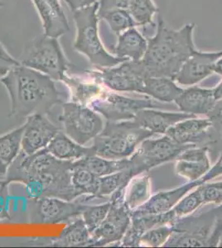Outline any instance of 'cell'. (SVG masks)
Instances as JSON below:
<instances>
[{"instance_id": "23", "label": "cell", "mask_w": 222, "mask_h": 248, "mask_svg": "<svg viewBox=\"0 0 222 248\" xmlns=\"http://www.w3.org/2000/svg\"><path fill=\"white\" fill-rule=\"evenodd\" d=\"M91 234L88 230L83 218H77L67 226L58 237L52 240L51 247L70 248L89 247Z\"/></svg>"}, {"instance_id": "34", "label": "cell", "mask_w": 222, "mask_h": 248, "mask_svg": "<svg viewBox=\"0 0 222 248\" xmlns=\"http://www.w3.org/2000/svg\"><path fill=\"white\" fill-rule=\"evenodd\" d=\"M203 204H204L203 195L198 187L197 190L186 196L183 200H180L171 210L173 212L175 217L177 218L191 214Z\"/></svg>"}, {"instance_id": "42", "label": "cell", "mask_w": 222, "mask_h": 248, "mask_svg": "<svg viewBox=\"0 0 222 248\" xmlns=\"http://www.w3.org/2000/svg\"><path fill=\"white\" fill-rule=\"evenodd\" d=\"M71 11L84 9L96 3V0H63Z\"/></svg>"}, {"instance_id": "24", "label": "cell", "mask_w": 222, "mask_h": 248, "mask_svg": "<svg viewBox=\"0 0 222 248\" xmlns=\"http://www.w3.org/2000/svg\"><path fill=\"white\" fill-rule=\"evenodd\" d=\"M73 163L76 166L87 169L97 177L111 175L131 167L130 158H124L120 160H110L96 155L82 158L73 161Z\"/></svg>"}, {"instance_id": "15", "label": "cell", "mask_w": 222, "mask_h": 248, "mask_svg": "<svg viewBox=\"0 0 222 248\" xmlns=\"http://www.w3.org/2000/svg\"><path fill=\"white\" fill-rule=\"evenodd\" d=\"M222 57V51L217 52L195 51L187 60L174 80L178 84L192 85L203 80L214 71V65Z\"/></svg>"}, {"instance_id": "31", "label": "cell", "mask_w": 222, "mask_h": 248, "mask_svg": "<svg viewBox=\"0 0 222 248\" xmlns=\"http://www.w3.org/2000/svg\"><path fill=\"white\" fill-rule=\"evenodd\" d=\"M99 18L104 20L114 33L120 35L131 28H135L137 23L130 15L128 9H115L98 13Z\"/></svg>"}, {"instance_id": "9", "label": "cell", "mask_w": 222, "mask_h": 248, "mask_svg": "<svg viewBox=\"0 0 222 248\" xmlns=\"http://www.w3.org/2000/svg\"><path fill=\"white\" fill-rule=\"evenodd\" d=\"M195 147L196 145L177 143L167 135L158 139H145L130 158V168L136 176L161 164L174 160L183 151Z\"/></svg>"}, {"instance_id": "36", "label": "cell", "mask_w": 222, "mask_h": 248, "mask_svg": "<svg viewBox=\"0 0 222 248\" xmlns=\"http://www.w3.org/2000/svg\"><path fill=\"white\" fill-rule=\"evenodd\" d=\"M198 187L202 192L204 204L207 203H222V181L217 183H203Z\"/></svg>"}, {"instance_id": "27", "label": "cell", "mask_w": 222, "mask_h": 248, "mask_svg": "<svg viewBox=\"0 0 222 248\" xmlns=\"http://www.w3.org/2000/svg\"><path fill=\"white\" fill-rule=\"evenodd\" d=\"M150 177L149 175H136L127 186L124 194V203L132 212L144 204L150 198Z\"/></svg>"}, {"instance_id": "41", "label": "cell", "mask_w": 222, "mask_h": 248, "mask_svg": "<svg viewBox=\"0 0 222 248\" xmlns=\"http://www.w3.org/2000/svg\"><path fill=\"white\" fill-rule=\"evenodd\" d=\"M221 175H222V152L221 153V155H220L219 159L216 165L213 166V167L210 168L207 173L205 175H203L199 181L201 184L206 183L207 181H211L214 178L217 177Z\"/></svg>"}, {"instance_id": "16", "label": "cell", "mask_w": 222, "mask_h": 248, "mask_svg": "<svg viewBox=\"0 0 222 248\" xmlns=\"http://www.w3.org/2000/svg\"><path fill=\"white\" fill-rule=\"evenodd\" d=\"M202 185L198 181L186 184L177 189L169 191L159 192L157 195L149 198L144 204L131 212V217H138L148 215H160L170 211L181 199L191 189Z\"/></svg>"}, {"instance_id": "10", "label": "cell", "mask_w": 222, "mask_h": 248, "mask_svg": "<svg viewBox=\"0 0 222 248\" xmlns=\"http://www.w3.org/2000/svg\"><path fill=\"white\" fill-rule=\"evenodd\" d=\"M91 71L105 87L116 92L142 93L144 79L148 77L141 60H128L113 67Z\"/></svg>"}, {"instance_id": "33", "label": "cell", "mask_w": 222, "mask_h": 248, "mask_svg": "<svg viewBox=\"0 0 222 248\" xmlns=\"http://www.w3.org/2000/svg\"><path fill=\"white\" fill-rule=\"evenodd\" d=\"M110 202L99 205H85L82 217L90 234L102 224L110 210Z\"/></svg>"}, {"instance_id": "28", "label": "cell", "mask_w": 222, "mask_h": 248, "mask_svg": "<svg viewBox=\"0 0 222 248\" xmlns=\"http://www.w3.org/2000/svg\"><path fill=\"white\" fill-rule=\"evenodd\" d=\"M135 176L134 172L130 167L111 175L99 177L98 189L95 199L112 195L118 189H126L127 186Z\"/></svg>"}, {"instance_id": "1", "label": "cell", "mask_w": 222, "mask_h": 248, "mask_svg": "<svg viewBox=\"0 0 222 248\" xmlns=\"http://www.w3.org/2000/svg\"><path fill=\"white\" fill-rule=\"evenodd\" d=\"M72 166L73 161L60 160L47 148L33 155H26L21 151L10 164L3 180L9 184H23L30 200L50 197L76 201L80 195L71 183Z\"/></svg>"}, {"instance_id": "5", "label": "cell", "mask_w": 222, "mask_h": 248, "mask_svg": "<svg viewBox=\"0 0 222 248\" xmlns=\"http://www.w3.org/2000/svg\"><path fill=\"white\" fill-rule=\"evenodd\" d=\"M99 3L73 12L76 38L73 49L87 57L97 68L113 67L128 61L109 53L102 45L98 32Z\"/></svg>"}, {"instance_id": "12", "label": "cell", "mask_w": 222, "mask_h": 248, "mask_svg": "<svg viewBox=\"0 0 222 248\" xmlns=\"http://www.w3.org/2000/svg\"><path fill=\"white\" fill-rule=\"evenodd\" d=\"M157 104L152 99H135L104 91L89 107L101 113L107 121L119 122L134 119L138 111L154 108Z\"/></svg>"}, {"instance_id": "38", "label": "cell", "mask_w": 222, "mask_h": 248, "mask_svg": "<svg viewBox=\"0 0 222 248\" xmlns=\"http://www.w3.org/2000/svg\"><path fill=\"white\" fill-rule=\"evenodd\" d=\"M19 65L20 62L12 57L0 43V78L5 77L9 71Z\"/></svg>"}, {"instance_id": "13", "label": "cell", "mask_w": 222, "mask_h": 248, "mask_svg": "<svg viewBox=\"0 0 222 248\" xmlns=\"http://www.w3.org/2000/svg\"><path fill=\"white\" fill-rule=\"evenodd\" d=\"M62 82L70 91V101L85 106H89L105 91L104 85L93 75L91 70L80 71L72 65Z\"/></svg>"}, {"instance_id": "17", "label": "cell", "mask_w": 222, "mask_h": 248, "mask_svg": "<svg viewBox=\"0 0 222 248\" xmlns=\"http://www.w3.org/2000/svg\"><path fill=\"white\" fill-rule=\"evenodd\" d=\"M212 127L210 119H185L171 126L166 134L181 145H196L208 139V130Z\"/></svg>"}, {"instance_id": "7", "label": "cell", "mask_w": 222, "mask_h": 248, "mask_svg": "<svg viewBox=\"0 0 222 248\" xmlns=\"http://www.w3.org/2000/svg\"><path fill=\"white\" fill-rule=\"evenodd\" d=\"M59 121L64 133L81 145L95 139L104 127L101 116L91 108L73 102H63Z\"/></svg>"}, {"instance_id": "14", "label": "cell", "mask_w": 222, "mask_h": 248, "mask_svg": "<svg viewBox=\"0 0 222 248\" xmlns=\"http://www.w3.org/2000/svg\"><path fill=\"white\" fill-rule=\"evenodd\" d=\"M23 125L22 152L26 155H33L46 148L61 131V127L42 114L29 116Z\"/></svg>"}, {"instance_id": "21", "label": "cell", "mask_w": 222, "mask_h": 248, "mask_svg": "<svg viewBox=\"0 0 222 248\" xmlns=\"http://www.w3.org/2000/svg\"><path fill=\"white\" fill-rule=\"evenodd\" d=\"M148 48V41L139 31L131 28L118 35V41L112 48L116 57L124 59L139 61L144 57Z\"/></svg>"}, {"instance_id": "22", "label": "cell", "mask_w": 222, "mask_h": 248, "mask_svg": "<svg viewBox=\"0 0 222 248\" xmlns=\"http://www.w3.org/2000/svg\"><path fill=\"white\" fill-rule=\"evenodd\" d=\"M51 155L63 161H75L96 155L93 147H86L70 139L62 130L46 147Z\"/></svg>"}, {"instance_id": "47", "label": "cell", "mask_w": 222, "mask_h": 248, "mask_svg": "<svg viewBox=\"0 0 222 248\" xmlns=\"http://www.w3.org/2000/svg\"><path fill=\"white\" fill-rule=\"evenodd\" d=\"M218 246H219V247H222V236H221V237H220L219 243H218Z\"/></svg>"}, {"instance_id": "29", "label": "cell", "mask_w": 222, "mask_h": 248, "mask_svg": "<svg viewBox=\"0 0 222 248\" xmlns=\"http://www.w3.org/2000/svg\"><path fill=\"white\" fill-rule=\"evenodd\" d=\"M128 10L137 25L145 27V34L149 29L157 28V24L153 22V17L158 9L153 0H130Z\"/></svg>"}, {"instance_id": "11", "label": "cell", "mask_w": 222, "mask_h": 248, "mask_svg": "<svg viewBox=\"0 0 222 248\" xmlns=\"http://www.w3.org/2000/svg\"><path fill=\"white\" fill-rule=\"evenodd\" d=\"M84 203L79 201H67L58 198H41L28 203V220L33 223H63L82 216Z\"/></svg>"}, {"instance_id": "35", "label": "cell", "mask_w": 222, "mask_h": 248, "mask_svg": "<svg viewBox=\"0 0 222 248\" xmlns=\"http://www.w3.org/2000/svg\"><path fill=\"white\" fill-rule=\"evenodd\" d=\"M173 232V229L171 225H163L150 229L149 231L145 232L140 237V244L157 248L160 246L164 245L169 237L171 236Z\"/></svg>"}, {"instance_id": "45", "label": "cell", "mask_w": 222, "mask_h": 248, "mask_svg": "<svg viewBox=\"0 0 222 248\" xmlns=\"http://www.w3.org/2000/svg\"><path fill=\"white\" fill-rule=\"evenodd\" d=\"M214 72L222 76V57L214 65Z\"/></svg>"}, {"instance_id": "30", "label": "cell", "mask_w": 222, "mask_h": 248, "mask_svg": "<svg viewBox=\"0 0 222 248\" xmlns=\"http://www.w3.org/2000/svg\"><path fill=\"white\" fill-rule=\"evenodd\" d=\"M23 130L24 125L0 136V159L9 166L22 151Z\"/></svg>"}, {"instance_id": "6", "label": "cell", "mask_w": 222, "mask_h": 248, "mask_svg": "<svg viewBox=\"0 0 222 248\" xmlns=\"http://www.w3.org/2000/svg\"><path fill=\"white\" fill-rule=\"evenodd\" d=\"M18 62L21 65L62 81L71 64L62 51L58 38L46 34L32 40L24 47Z\"/></svg>"}, {"instance_id": "46", "label": "cell", "mask_w": 222, "mask_h": 248, "mask_svg": "<svg viewBox=\"0 0 222 248\" xmlns=\"http://www.w3.org/2000/svg\"><path fill=\"white\" fill-rule=\"evenodd\" d=\"M48 2L51 3V5L53 6L54 8H56V9H63L59 0H48Z\"/></svg>"}, {"instance_id": "2", "label": "cell", "mask_w": 222, "mask_h": 248, "mask_svg": "<svg viewBox=\"0 0 222 248\" xmlns=\"http://www.w3.org/2000/svg\"><path fill=\"white\" fill-rule=\"evenodd\" d=\"M0 82L10 98V118L46 115L55 105L64 102L63 93L56 88L54 79L23 65L14 68L0 78Z\"/></svg>"}, {"instance_id": "39", "label": "cell", "mask_w": 222, "mask_h": 248, "mask_svg": "<svg viewBox=\"0 0 222 248\" xmlns=\"http://www.w3.org/2000/svg\"><path fill=\"white\" fill-rule=\"evenodd\" d=\"M206 116L212 124V127L222 137V99L217 101L213 109Z\"/></svg>"}, {"instance_id": "32", "label": "cell", "mask_w": 222, "mask_h": 248, "mask_svg": "<svg viewBox=\"0 0 222 248\" xmlns=\"http://www.w3.org/2000/svg\"><path fill=\"white\" fill-rule=\"evenodd\" d=\"M211 168L210 162H202L194 160H177L176 172L177 175L187 178L190 182L198 181Z\"/></svg>"}, {"instance_id": "40", "label": "cell", "mask_w": 222, "mask_h": 248, "mask_svg": "<svg viewBox=\"0 0 222 248\" xmlns=\"http://www.w3.org/2000/svg\"><path fill=\"white\" fill-rule=\"evenodd\" d=\"M98 3V13H102L110 9H128L130 0H100Z\"/></svg>"}, {"instance_id": "43", "label": "cell", "mask_w": 222, "mask_h": 248, "mask_svg": "<svg viewBox=\"0 0 222 248\" xmlns=\"http://www.w3.org/2000/svg\"><path fill=\"white\" fill-rule=\"evenodd\" d=\"M9 167L8 164H6L3 160L0 159V180H3L5 178Z\"/></svg>"}, {"instance_id": "8", "label": "cell", "mask_w": 222, "mask_h": 248, "mask_svg": "<svg viewBox=\"0 0 222 248\" xmlns=\"http://www.w3.org/2000/svg\"><path fill=\"white\" fill-rule=\"evenodd\" d=\"M125 190L119 189L110 197V210L102 224L91 233L89 247H103L119 243L131 223V211L124 203Z\"/></svg>"}, {"instance_id": "25", "label": "cell", "mask_w": 222, "mask_h": 248, "mask_svg": "<svg viewBox=\"0 0 222 248\" xmlns=\"http://www.w3.org/2000/svg\"><path fill=\"white\" fill-rule=\"evenodd\" d=\"M184 90L178 87L173 79L168 77H147L142 93L151 96L159 101H175Z\"/></svg>"}, {"instance_id": "3", "label": "cell", "mask_w": 222, "mask_h": 248, "mask_svg": "<svg viewBox=\"0 0 222 248\" xmlns=\"http://www.w3.org/2000/svg\"><path fill=\"white\" fill-rule=\"evenodd\" d=\"M157 31L147 37L148 48L141 62L148 77H168L174 80L183 64L196 51L193 43L194 23L179 30L167 27L161 15L157 17Z\"/></svg>"}, {"instance_id": "20", "label": "cell", "mask_w": 222, "mask_h": 248, "mask_svg": "<svg viewBox=\"0 0 222 248\" xmlns=\"http://www.w3.org/2000/svg\"><path fill=\"white\" fill-rule=\"evenodd\" d=\"M42 19L46 35L59 38L69 31V24L63 9L54 8L48 0H32Z\"/></svg>"}, {"instance_id": "18", "label": "cell", "mask_w": 222, "mask_h": 248, "mask_svg": "<svg viewBox=\"0 0 222 248\" xmlns=\"http://www.w3.org/2000/svg\"><path fill=\"white\" fill-rule=\"evenodd\" d=\"M196 115L186 113L161 112L152 108H144L138 111L134 121L145 129L155 133H166L174 124L185 119H192Z\"/></svg>"}, {"instance_id": "44", "label": "cell", "mask_w": 222, "mask_h": 248, "mask_svg": "<svg viewBox=\"0 0 222 248\" xmlns=\"http://www.w3.org/2000/svg\"><path fill=\"white\" fill-rule=\"evenodd\" d=\"M213 94L215 99L217 101H219L222 99V81L217 85V87L213 89Z\"/></svg>"}, {"instance_id": "26", "label": "cell", "mask_w": 222, "mask_h": 248, "mask_svg": "<svg viewBox=\"0 0 222 248\" xmlns=\"http://www.w3.org/2000/svg\"><path fill=\"white\" fill-rule=\"evenodd\" d=\"M98 179L99 177L90 170L73 163L71 170V183L80 197L85 195V199L76 200L84 203L94 200L98 189Z\"/></svg>"}, {"instance_id": "4", "label": "cell", "mask_w": 222, "mask_h": 248, "mask_svg": "<svg viewBox=\"0 0 222 248\" xmlns=\"http://www.w3.org/2000/svg\"><path fill=\"white\" fill-rule=\"evenodd\" d=\"M154 135L135 121H108L94 139L92 147L98 156L120 160L131 156L142 141Z\"/></svg>"}, {"instance_id": "37", "label": "cell", "mask_w": 222, "mask_h": 248, "mask_svg": "<svg viewBox=\"0 0 222 248\" xmlns=\"http://www.w3.org/2000/svg\"><path fill=\"white\" fill-rule=\"evenodd\" d=\"M9 183L0 180V223H8L11 220L9 209Z\"/></svg>"}, {"instance_id": "19", "label": "cell", "mask_w": 222, "mask_h": 248, "mask_svg": "<svg viewBox=\"0 0 222 248\" xmlns=\"http://www.w3.org/2000/svg\"><path fill=\"white\" fill-rule=\"evenodd\" d=\"M175 103L183 113L193 115H207L216 105L213 90H206L193 86L184 90L175 99Z\"/></svg>"}, {"instance_id": "48", "label": "cell", "mask_w": 222, "mask_h": 248, "mask_svg": "<svg viewBox=\"0 0 222 248\" xmlns=\"http://www.w3.org/2000/svg\"><path fill=\"white\" fill-rule=\"evenodd\" d=\"M3 6H4V3H3V2H1V1H0V9H1L2 7H3Z\"/></svg>"}]
</instances>
